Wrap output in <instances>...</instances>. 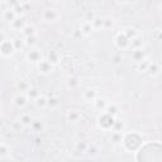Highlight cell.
<instances>
[{"label":"cell","instance_id":"10","mask_svg":"<svg viewBox=\"0 0 162 162\" xmlns=\"http://www.w3.org/2000/svg\"><path fill=\"white\" fill-rule=\"evenodd\" d=\"M95 106L97 109H101V110H104V109H106L108 108V103L104 100V99H95Z\"/></svg>","mask_w":162,"mask_h":162},{"label":"cell","instance_id":"17","mask_svg":"<svg viewBox=\"0 0 162 162\" xmlns=\"http://www.w3.org/2000/svg\"><path fill=\"white\" fill-rule=\"evenodd\" d=\"M18 89H20V91H28L29 87H28V84H25L24 81H20L18 84Z\"/></svg>","mask_w":162,"mask_h":162},{"label":"cell","instance_id":"8","mask_svg":"<svg viewBox=\"0 0 162 162\" xmlns=\"http://www.w3.org/2000/svg\"><path fill=\"white\" fill-rule=\"evenodd\" d=\"M80 118V114L76 112V110H70L69 113H67V119H69L70 122H77Z\"/></svg>","mask_w":162,"mask_h":162},{"label":"cell","instance_id":"22","mask_svg":"<svg viewBox=\"0 0 162 162\" xmlns=\"http://www.w3.org/2000/svg\"><path fill=\"white\" fill-rule=\"evenodd\" d=\"M47 105H49V106H56V105H58V100L56 99V97L48 99V101H47Z\"/></svg>","mask_w":162,"mask_h":162},{"label":"cell","instance_id":"3","mask_svg":"<svg viewBox=\"0 0 162 162\" xmlns=\"http://www.w3.org/2000/svg\"><path fill=\"white\" fill-rule=\"evenodd\" d=\"M43 18H44V20H47V22H51V20H54L57 18V13L53 9H47L43 13Z\"/></svg>","mask_w":162,"mask_h":162},{"label":"cell","instance_id":"6","mask_svg":"<svg viewBox=\"0 0 162 162\" xmlns=\"http://www.w3.org/2000/svg\"><path fill=\"white\" fill-rule=\"evenodd\" d=\"M28 58L31 59V61H38V62L42 61L41 59V52H38V51H36V49H33L28 53Z\"/></svg>","mask_w":162,"mask_h":162},{"label":"cell","instance_id":"1","mask_svg":"<svg viewBox=\"0 0 162 162\" xmlns=\"http://www.w3.org/2000/svg\"><path fill=\"white\" fill-rule=\"evenodd\" d=\"M15 51V46L10 41H1V53L3 56H10V54Z\"/></svg>","mask_w":162,"mask_h":162},{"label":"cell","instance_id":"2","mask_svg":"<svg viewBox=\"0 0 162 162\" xmlns=\"http://www.w3.org/2000/svg\"><path fill=\"white\" fill-rule=\"evenodd\" d=\"M52 69H53L52 63L49 61H46V59H43V61H41L38 63V70H39V72H42V74H49V72L52 71Z\"/></svg>","mask_w":162,"mask_h":162},{"label":"cell","instance_id":"13","mask_svg":"<svg viewBox=\"0 0 162 162\" xmlns=\"http://www.w3.org/2000/svg\"><path fill=\"white\" fill-rule=\"evenodd\" d=\"M95 97H96V92L94 90H86V91H85V99L95 100Z\"/></svg>","mask_w":162,"mask_h":162},{"label":"cell","instance_id":"19","mask_svg":"<svg viewBox=\"0 0 162 162\" xmlns=\"http://www.w3.org/2000/svg\"><path fill=\"white\" fill-rule=\"evenodd\" d=\"M0 155H1L3 158H5L8 156V147L5 146V143H1V153H0Z\"/></svg>","mask_w":162,"mask_h":162},{"label":"cell","instance_id":"16","mask_svg":"<svg viewBox=\"0 0 162 162\" xmlns=\"http://www.w3.org/2000/svg\"><path fill=\"white\" fill-rule=\"evenodd\" d=\"M31 122H32V119H31V117L29 115H22L20 117V123L22 124H24V125H28V124H31Z\"/></svg>","mask_w":162,"mask_h":162},{"label":"cell","instance_id":"9","mask_svg":"<svg viewBox=\"0 0 162 162\" xmlns=\"http://www.w3.org/2000/svg\"><path fill=\"white\" fill-rule=\"evenodd\" d=\"M143 52L140 49H134L133 51V53H132V57H133L134 61H137V62H142V59H143Z\"/></svg>","mask_w":162,"mask_h":162},{"label":"cell","instance_id":"7","mask_svg":"<svg viewBox=\"0 0 162 162\" xmlns=\"http://www.w3.org/2000/svg\"><path fill=\"white\" fill-rule=\"evenodd\" d=\"M27 95H28V97H31V99L37 100L38 97H41V92L38 91L37 89H29L27 91Z\"/></svg>","mask_w":162,"mask_h":162},{"label":"cell","instance_id":"12","mask_svg":"<svg viewBox=\"0 0 162 162\" xmlns=\"http://www.w3.org/2000/svg\"><path fill=\"white\" fill-rule=\"evenodd\" d=\"M23 33L25 34V37H32L34 36V27H31V25H25L23 29Z\"/></svg>","mask_w":162,"mask_h":162},{"label":"cell","instance_id":"5","mask_svg":"<svg viewBox=\"0 0 162 162\" xmlns=\"http://www.w3.org/2000/svg\"><path fill=\"white\" fill-rule=\"evenodd\" d=\"M15 13L13 9H8V10H4V14H3V18L4 20H8V22H13L15 19Z\"/></svg>","mask_w":162,"mask_h":162},{"label":"cell","instance_id":"25","mask_svg":"<svg viewBox=\"0 0 162 162\" xmlns=\"http://www.w3.org/2000/svg\"><path fill=\"white\" fill-rule=\"evenodd\" d=\"M161 9H162V5H161Z\"/></svg>","mask_w":162,"mask_h":162},{"label":"cell","instance_id":"15","mask_svg":"<svg viewBox=\"0 0 162 162\" xmlns=\"http://www.w3.org/2000/svg\"><path fill=\"white\" fill-rule=\"evenodd\" d=\"M25 103H27V99H25V96H23V95H20L15 99V104L18 106H24Z\"/></svg>","mask_w":162,"mask_h":162},{"label":"cell","instance_id":"4","mask_svg":"<svg viewBox=\"0 0 162 162\" xmlns=\"http://www.w3.org/2000/svg\"><path fill=\"white\" fill-rule=\"evenodd\" d=\"M92 32V24L91 22H85L82 23V25H81V34H90V33Z\"/></svg>","mask_w":162,"mask_h":162},{"label":"cell","instance_id":"14","mask_svg":"<svg viewBox=\"0 0 162 162\" xmlns=\"http://www.w3.org/2000/svg\"><path fill=\"white\" fill-rule=\"evenodd\" d=\"M48 61L52 63V65L58 62V54L54 52V51H51V52H49V59H48Z\"/></svg>","mask_w":162,"mask_h":162},{"label":"cell","instance_id":"18","mask_svg":"<svg viewBox=\"0 0 162 162\" xmlns=\"http://www.w3.org/2000/svg\"><path fill=\"white\" fill-rule=\"evenodd\" d=\"M37 101V105H41V106H44V105H47V100L46 97H43V96H41V97H38V99L36 100Z\"/></svg>","mask_w":162,"mask_h":162},{"label":"cell","instance_id":"21","mask_svg":"<svg viewBox=\"0 0 162 162\" xmlns=\"http://www.w3.org/2000/svg\"><path fill=\"white\" fill-rule=\"evenodd\" d=\"M25 43H27L28 46H33L36 44V37L32 36V37H27V41H25Z\"/></svg>","mask_w":162,"mask_h":162},{"label":"cell","instance_id":"11","mask_svg":"<svg viewBox=\"0 0 162 162\" xmlns=\"http://www.w3.org/2000/svg\"><path fill=\"white\" fill-rule=\"evenodd\" d=\"M11 27L15 28V29H20V28H22V31H23V29H24V20H22V19H14L11 22Z\"/></svg>","mask_w":162,"mask_h":162},{"label":"cell","instance_id":"20","mask_svg":"<svg viewBox=\"0 0 162 162\" xmlns=\"http://www.w3.org/2000/svg\"><path fill=\"white\" fill-rule=\"evenodd\" d=\"M103 23H104V20H101V19H99V18H95L94 20H91V24L95 25V27H101V25H103Z\"/></svg>","mask_w":162,"mask_h":162},{"label":"cell","instance_id":"23","mask_svg":"<svg viewBox=\"0 0 162 162\" xmlns=\"http://www.w3.org/2000/svg\"><path fill=\"white\" fill-rule=\"evenodd\" d=\"M13 10H14L15 14H22V13H23V8L20 6L19 4H15V8H14Z\"/></svg>","mask_w":162,"mask_h":162},{"label":"cell","instance_id":"24","mask_svg":"<svg viewBox=\"0 0 162 162\" xmlns=\"http://www.w3.org/2000/svg\"><path fill=\"white\" fill-rule=\"evenodd\" d=\"M119 59H120L119 57H115V58H114V62H115V63H118V62H119Z\"/></svg>","mask_w":162,"mask_h":162}]
</instances>
